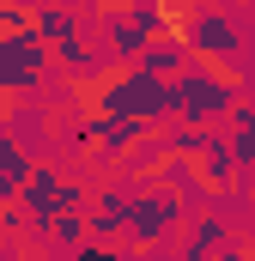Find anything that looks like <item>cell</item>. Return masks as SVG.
I'll return each mask as SVG.
<instances>
[{"instance_id": "cell-2", "label": "cell", "mask_w": 255, "mask_h": 261, "mask_svg": "<svg viewBox=\"0 0 255 261\" xmlns=\"http://www.w3.org/2000/svg\"><path fill=\"white\" fill-rule=\"evenodd\" d=\"M31 73H37V37H31V43H6V55H0V79H6V85H24Z\"/></svg>"}, {"instance_id": "cell-3", "label": "cell", "mask_w": 255, "mask_h": 261, "mask_svg": "<svg viewBox=\"0 0 255 261\" xmlns=\"http://www.w3.org/2000/svg\"><path fill=\"white\" fill-rule=\"evenodd\" d=\"M183 91H189V97H183V110H189V116H213V110H225V91H219L213 79H189Z\"/></svg>"}, {"instance_id": "cell-1", "label": "cell", "mask_w": 255, "mask_h": 261, "mask_svg": "<svg viewBox=\"0 0 255 261\" xmlns=\"http://www.w3.org/2000/svg\"><path fill=\"white\" fill-rule=\"evenodd\" d=\"M170 97H164V85L152 79V73H134V79H122L116 91H110V110L116 116H152V110H164Z\"/></svg>"}]
</instances>
